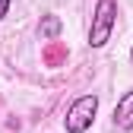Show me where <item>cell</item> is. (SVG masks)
Returning a JSON list of instances; mask_svg holds the SVG:
<instances>
[{"label": "cell", "mask_w": 133, "mask_h": 133, "mask_svg": "<svg viewBox=\"0 0 133 133\" xmlns=\"http://www.w3.org/2000/svg\"><path fill=\"white\" fill-rule=\"evenodd\" d=\"M114 127L121 130H133V89L121 95L117 108H114Z\"/></svg>", "instance_id": "obj_3"}, {"label": "cell", "mask_w": 133, "mask_h": 133, "mask_svg": "<svg viewBox=\"0 0 133 133\" xmlns=\"http://www.w3.org/2000/svg\"><path fill=\"white\" fill-rule=\"evenodd\" d=\"M95 111H98V95H79L63 117V130L66 133H86L95 121Z\"/></svg>", "instance_id": "obj_2"}, {"label": "cell", "mask_w": 133, "mask_h": 133, "mask_svg": "<svg viewBox=\"0 0 133 133\" xmlns=\"http://www.w3.org/2000/svg\"><path fill=\"white\" fill-rule=\"evenodd\" d=\"M130 63H133V48H130Z\"/></svg>", "instance_id": "obj_7"}, {"label": "cell", "mask_w": 133, "mask_h": 133, "mask_svg": "<svg viewBox=\"0 0 133 133\" xmlns=\"http://www.w3.org/2000/svg\"><path fill=\"white\" fill-rule=\"evenodd\" d=\"M6 13H10V0H0V19H3Z\"/></svg>", "instance_id": "obj_6"}, {"label": "cell", "mask_w": 133, "mask_h": 133, "mask_svg": "<svg viewBox=\"0 0 133 133\" xmlns=\"http://www.w3.org/2000/svg\"><path fill=\"white\" fill-rule=\"evenodd\" d=\"M114 22H117V0H98L89 29V48H105L114 32Z\"/></svg>", "instance_id": "obj_1"}, {"label": "cell", "mask_w": 133, "mask_h": 133, "mask_svg": "<svg viewBox=\"0 0 133 133\" xmlns=\"http://www.w3.org/2000/svg\"><path fill=\"white\" fill-rule=\"evenodd\" d=\"M60 29H63V22H60V16H54V13H48L44 19H41V25H38V35H41V41H54V38L60 35Z\"/></svg>", "instance_id": "obj_4"}, {"label": "cell", "mask_w": 133, "mask_h": 133, "mask_svg": "<svg viewBox=\"0 0 133 133\" xmlns=\"http://www.w3.org/2000/svg\"><path fill=\"white\" fill-rule=\"evenodd\" d=\"M63 57H66V51H63L60 44H51V48H48V54H44V60H48V66H57V63H60Z\"/></svg>", "instance_id": "obj_5"}]
</instances>
